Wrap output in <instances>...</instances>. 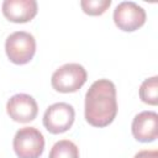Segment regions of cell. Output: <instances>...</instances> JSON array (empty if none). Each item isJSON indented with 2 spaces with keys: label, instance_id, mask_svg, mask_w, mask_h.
I'll list each match as a JSON object with an SVG mask.
<instances>
[{
  "label": "cell",
  "instance_id": "1",
  "mask_svg": "<svg viewBox=\"0 0 158 158\" xmlns=\"http://www.w3.org/2000/svg\"><path fill=\"white\" fill-rule=\"evenodd\" d=\"M117 114L115 84L99 79L91 84L85 95V120L94 127L109 126Z\"/></svg>",
  "mask_w": 158,
  "mask_h": 158
},
{
  "label": "cell",
  "instance_id": "2",
  "mask_svg": "<svg viewBox=\"0 0 158 158\" xmlns=\"http://www.w3.org/2000/svg\"><path fill=\"white\" fill-rule=\"evenodd\" d=\"M88 74L83 65L78 63H67L59 67L52 74V86L59 93H74L86 81Z\"/></svg>",
  "mask_w": 158,
  "mask_h": 158
},
{
  "label": "cell",
  "instance_id": "3",
  "mask_svg": "<svg viewBox=\"0 0 158 158\" xmlns=\"http://www.w3.org/2000/svg\"><path fill=\"white\" fill-rule=\"evenodd\" d=\"M5 51L7 58L19 65L28 63L36 52L35 37L25 31H16L11 33L5 42Z\"/></svg>",
  "mask_w": 158,
  "mask_h": 158
},
{
  "label": "cell",
  "instance_id": "4",
  "mask_svg": "<svg viewBox=\"0 0 158 158\" xmlns=\"http://www.w3.org/2000/svg\"><path fill=\"white\" fill-rule=\"evenodd\" d=\"M12 146L19 158H40L44 149V138L36 127H23L16 132Z\"/></svg>",
  "mask_w": 158,
  "mask_h": 158
},
{
  "label": "cell",
  "instance_id": "5",
  "mask_svg": "<svg viewBox=\"0 0 158 158\" xmlns=\"http://www.w3.org/2000/svg\"><path fill=\"white\" fill-rule=\"evenodd\" d=\"M75 118V112L72 105L67 102H56L47 107L43 115V126L53 135L68 131Z\"/></svg>",
  "mask_w": 158,
  "mask_h": 158
},
{
  "label": "cell",
  "instance_id": "6",
  "mask_svg": "<svg viewBox=\"0 0 158 158\" xmlns=\"http://www.w3.org/2000/svg\"><path fill=\"white\" fill-rule=\"evenodd\" d=\"M114 21L120 30L132 32L144 25L146 11L133 1H122L114 10Z\"/></svg>",
  "mask_w": 158,
  "mask_h": 158
},
{
  "label": "cell",
  "instance_id": "7",
  "mask_svg": "<svg viewBox=\"0 0 158 158\" xmlns=\"http://www.w3.org/2000/svg\"><path fill=\"white\" fill-rule=\"evenodd\" d=\"M6 111L10 118L14 121L26 123L36 118L38 114V106L31 95L16 94L9 99L6 104Z\"/></svg>",
  "mask_w": 158,
  "mask_h": 158
},
{
  "label": "cell",
  "instance_id": "8",
  "mask_svg": "<svg viewBox=\"0 0 158 158\" xmlns=\"http://www.w3.org/2000/svg\"><path fill=\"white\" fill-rule=\"evenodd\" d=\"M133 137L143 143L152 142L158 137V115L154 111H142L132 121Z\"/></svg>",
  "mask_w": 158,
  "mask_h": 158
},
{
  "label": "cell",
  "instance_id": "9",
  "mask_svg": "<svg viewBox=\"0 0 158 158\" xmlns=\"http://www.w3.org/2000/svg\"><path fill=\"white\" fill-rule=\"evenodd\" d=\"M4 16L16 23H25L31 21L37 15L36 0H5L2 2Z\"/></svg>",
  "mask_w": 158,
  "mask_h": 158
},
{
  "label": "cell",
  "instance_id": "10",
  "mask_svg": "<svg viewBox=\"0 0 158 158\" xmlns=\"http://www.w3.org/2000/svg\"><path fill=\"white\" fill-rule=\"evenodd\" d=\"M48 158H79V149L69 139H62L53 144Z\"/></svg>",
  "mask_w": 158,
  "mask_h": 158
},
{
  "label": "cell",
  "instance_id": "11",
  "mask_svg": "<svg viewBox=\"0 0 158 158\" xmlns=\"http://www.w3.org/2000/svg\"><path fill=\"white\" fill-rule=\"evenodd\" d=\"M139 98L148 105L158 104V77L146 79L139 86Z\"/></svg>",
  "mask_w": 158,
  "mask_h": 158
},
{
  "label": "cell",
  "instance_id": "12",
  "mask_svg": "<svg viewBox=\"0 0 158 158\" xmlns=\"http://www.w3.org/2000/svg\"><path fill=\"white\" fill-rule=\"evenodd\" d=\"M111 5V0H81L80 6L83 11L91 16L102 15Z\"/></svg>",
  "mask_w": 158,
  "mask_h": 158
},
{
  "label": "cell",
  "instance_id": "13",
  "mask_svg": "<svg viewBox=\"0 0 158 158\" xmlns=\"http://www.w3.org/2000/svg\"><path fill=\"white\" fill-rule=\"evenodd\" d=\"M133 158H158V151L143 149V151H139L138 153H136Z\"/></svg>",
  "mask_w": 158,
  "mask_h": 158
}]
</instances>
